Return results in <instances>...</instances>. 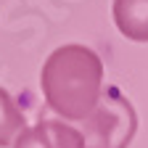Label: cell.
Segmentation results:
<instances>
[{"mask_svg":"<svg viewBox=\"0 0 148 148\" xmlns=\"http://www.w3.org/2000/svg\"><path fill=\"white\" fill-rule=\"evenodd\" d=\"M114 24L135 42H148V0H114Z\"/></svg>","mask_w":148,"mask_h":148,"instance_id":"cell-4","label":"cell"},{"mask_svg":"<svg viewBox=\"0 0 148 148\" xmlns=\"http://www.w3.org/2000/svg\"><path fill=\"white\" fill-rule=\"evenodd\" d=\"M77 132L82 148H130L138 132L135 106L119 92V87H106L92 114L79 122Z\"/></svg>","mask_w":148,"mask_h":148,"instance_id":"cell-2","label":"cell"},{"mask_svg":"<svg viewBox=\"0 0 148 148\" xmlns=\"http://www.w3.org/2000/svg\"><path fill=\"white\" fill-rule=\"evenodd\" d=\"M103 61L87 45L56 48L40 71L45 103L64 122H82L92 114L103 92Z\"/></svg>","mask_w":148,"mask_h":148,"instance_id":"cell-1","label":"cell"},{"mask_svg":"<svg viewBox=\"0 0 148 148\" xmlns=\"http://www.w3.org/2000/svg\"><path fill=\"white\" fill-rule=\"evenodd\" d=\"M13 148H82V138L64 119H40L24 130Z\"/></svg>","mask_w":148,"mask_h":148,"instance_id":"cell-3","label":"cell"},{"mask_svg":"<svg viewBox=\"0 0 148 148\" xmlns=\"http://www.w3.org/2000/svg\"><path fill=\"white\" fill-rule=\"evenodd\" d=\"M24 130H27L24 111L16 106V101L11 98L8 90L0 87V148L16 145V140L21 138Z\"/></svg>","mask_w":148,"mask_h":148,"instance_id":"cell-5","label":"cell"}]
</instances>
